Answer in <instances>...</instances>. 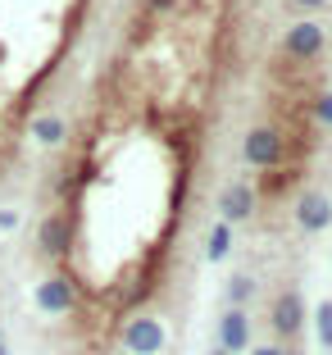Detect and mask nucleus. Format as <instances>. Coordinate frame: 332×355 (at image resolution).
I'll use <instances>...</instances> for the list:
<instances>
[{
    "label": "nucleus",
    "mask_w": 332,
    "mask_h": 355,
    "mask_svg": "<svg viewBox=\"0 0 332 355\" xmlns=\"http://www.w3.org/2000/svg\"><path fill=\"white\" fill-rule=\"evenodd\" d=\"M241 155H246V164H255V168L282 164V132H278V128H269V123L250 128L246 141H241Z\"/></svg>",
    "instance_id": "1"
},
{
    "label": "nucleus",
    "mask_w": 332,
    "mask_h": 355,
    "mask_svg": "<svg viewBox=\"0 0 332 355\" xmlns=\"http://www.w3.org/2000/svg\"><path fill=\"white\" fill-rule=\"evenodd\" d=\"M119 342L132 355H155L159 346H164V328H159V319H150V314H132V319L119 328Z\"/></svg>",
    "instance_id": "2"
},
{
    "label": "nucleus",
    "mask_w": 332,
    "mask_h": 355,
    "mask_svg": "<svg viewBox=\"0 0 332 355\" xmlns=\"http://www.w3.org/2000/svg\"><path fill=\"white\" fill-rule=\"evenodd\" d=\"M37 305H42L46 314H73L78 310V292H73V282L64 278V273H46V278L37 282Z\"/></svg>",
    "instance_id": "3"
},
{
    "label": "nucleus",
    "mask_w": 332,
    "mask_h": 355,
    "mask_svg": "<svg viewBox=\"0 0 332 355\" xmlns=\"http://www.w3.org/2000/svg\"><path fill=\"white\" fill-rule=\"evenodd\" d=\"M296 219H301L305 232H323L332 223V200L319 196V191H305V196L296 200Z\"/></svg>",
    "instance_id": "4"
},
{
    "label": "nucleus",
    "mask_w": 332,
    "mask_h": 355,
    "mask_svg": "<svg viewBox=\"0 0 332 355\" xmlns=\"http://www.w3.org/2000/svg\"><path fill=\"white\" fill-rule=\"evenodd\" d=\"M301 324H305L301 296H296V292L278 296V305H273V328H278V337H296V333H301Z\"/></svg>",
    "instance_id": "5"
},
{
    "label": "nucleus",
    "mask_w": 332,
    "mask_h": 355,
    "mask_svg": "<svg viewBox=\"0 0 332 355\" xmlns=\"http://www.w3.org/2000/svg\"><path fill=\"white\" fill-rule=\"evenodd\" d=\"M319 51H323V28H319V23H296V28L287 32V55H296V60H314Z\"/></svg>",
    "instance_id": "6"
},
{
    "label": "nucleus",
    "mask_w": 332,
    "mask_h": 355,
    "mask_svg": "<svg viewBox=\"0 0 332 355\" xmlns=\"http://www.w3.org/2000/svg\"><path fill=\"white\" fill-rule=\"evenodd\" d=\"M218 346H223V351H241V346H250L246 310H228V314H223V324H218Z\"/></svg>",
    "instance_id": "7"
},
{
    "label": "nucleus",
    "mask_w": 332,
    "mask_h": 355,
    "mask_svg": "<svg viewBox=\"0 0 332 355\" xmlns=\"http://www.w3.org/2000/svg\"><path fill=\"white\" fill-rule=\"evenodd\" d=\"M296 178H301V164H273V168H264V178H260V196L264 200H278L287 187H296Z\"/></svg>",
    "instance_id": "8"
},
{
    "label": "nucleus",
    "mask_w": 332,
    "mask_h": 355,
    "mask_svg": "<svg viewBox=\"0 0 332 355\" xmlns=\"http://www.w3.org/2000/svg\"><path fill=\"white\" fill-rule=\"evenodd\" d=\"M250 209H255L250 191H246V187H232L228 196H223V223H241V219H250Z\"/></svg>",
    "instance_id": "9"
},
{
    "label": "nucleus",
    "mask_w": 332,
    "mask_h": 355,
    "mask_svg": "<svg viewBox=\"0 0 332 355\" xmlns=\"http://www.w3.org/2000/svg\"><path fill=\"white\" fill-rule=\"evenodd\" d=\"M228 251H232V223H218L214 232H209V241H205V260H228Z\"/></svg>",
    "instance_id": "10"
},
{
    "label": "nucleus",
    "mask_w": 332,
    "mask_h": 355,
    "mask_svg": "<svg viewBox=\"0 0 332 355\" xmlns=\"http://www.w3.org/2000/svg\"><path fill=\"white\" fill-rule=\"evenodd\" d=\"M319 342H323V346H332V301H323V305H319Z\"/></svg>",
    "instance_id": "11"
},
{
    "label": "nucleus",
    "mask_w": 332,
    "mask_h": 355,
    "mask_svg": "<svg viewBox=\"0 0 332 355\" xmlns=\"http://www.w3.org/2000/svg\"><path fill=\"white\" fill-rule=\"evenodd\" d=\"M314 119H319L323 128H332V92H323L319 101H314Z\"/></svg>",
    "instance_id": "12"
},
{
    "label": "nucleus",
    "mask_w": 332,
    "mask_h": 355,
    "mask_svg": "<svg viewBox=\"0 0 332 355\" xmlns=\"http://www.w3.org/2000/svg\"><path fill=\"white\" fill-rule=\"evenodd\" d=\"M228 296H232V305H241V301H246V296H250V278H232Z\"/></svg>",
    "instance_id": "13"
},
{
    "label": "nucleus",
    "mask_w": 332,
    "mask_h": 355,
    "mask_svg": "<svg viewBox=\"0 0 332 355\" xmlns=\"http://www.w3.org/2000/svg\"><path fill=\"white\" fill-rule=\"evenodd\" d=\"M250 355H291V351H282V346H273V342H269V346H255Z\"/></svg>",
    "instance_id": "14"
},
{
    "label": "nucleus",
    "mask_w": 332,
    "mask_h": 355,
    "mask_svg": "<svg viewBox=\"0 0 332 355\" xmlns=\"http://www.w3.org/2000/svg\"><path fill=\"white\" fill-rule=\"evenodd\" d=\"M301 5H305V10H314V5H323V0H301Z\"/></svg>",
    "instance_id": "15"
},
{
    "label": "nucleus",
    "mask_w": 332,
    "mask_h": 355,
    "mask_svg": "<svg viewBox=\"0 0 332 355\" xmlns=\"http://www.w3.org/2000/svg\"><path fill=\"white\" fill-rule=\"evenodd\" d=\"M0 355H10V351H5V346H0Z\"/></svg>",
    "instance_id": "16"
},
{
    "label": "nucleus",
    "mask_w": 332,
    "mask_h": 355,
    "mask_svg": "<svg viewBox=\"0 0 332 355\" xmlns=\"http://www.w3.org/2000/svg\"><path fill=\"white\" fill-rule=\"evenodd\" d=\"M218 355H228V351H218Z\"/></svg>",
    "instance_id": "17"
}]
</instances>
